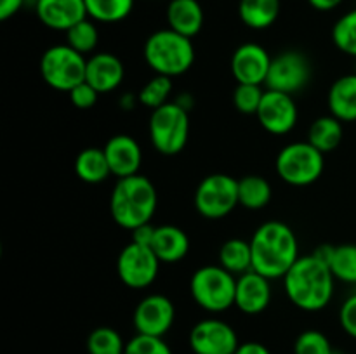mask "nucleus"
I'll use <instances>...</instances> for the list:
<instances>
[{
  "label": "nucleus",
  "mask_w": 356,
  "mask_h": 354,
  "mask_svg": "<svg viewBox=\"0 0 356 354\" xmlns=\"http://www.w3.org/2000/svg\"><path fill=\"white\" fill-rule=\"evenodd\" d=\"M271 201V186L264 177L250 174L238 179V203L247 210H261Z\"/></svg>",
  "instance_id": "bb28decb"
},
{
  "label": "nucleus",
  "mask_w": 356,
  "mask_h": 354,
  "mask_svg": "<svg viewBox=\"0 0 356 354\" xmlns=\"http://www.w3.org/2000/svg\"><path fill=\"white\" fill-rule=\"evenodd\" d=\"M190 294L207 312H222L235 305L236 276L219 264L198 267L190 280Z\"/></svg>",
  "instance_id": "423d86ee"
},
{
  "label": "nucleus",
  "mask_w": 356,
  "mask_h": 354,
  "mask_svg": "<svg viewBox=\"0 0 356 354\" xmlns=\"http://www.w3.org/2000/svg\"><path fill=\"white\" fill-rule=\"evenodd\" d=\"M188 342L195 354H235L240 346L233 326L218 318L198 321L191 328Z\"/></svg>",
  "instance_id": "f8f14e48"
},
{
  "label": "nucleus",
  "mask_w": 356,
  "mask_h": 354,
  "mask_svg": "<svg viewBox=\"0 0 356 354\" xmlns=\"http://www.w3.org/2000/svg\"><path fill=\"white\" fill-rule=\"evenodd\" d=\"M86 9L96 23H118L132 12L134 0H86Z\"/></svg>",
  "instance_id": "cd10ccee"
},
{
  "label": "nucleus",
  "mask_w": 356,
  "mask_h": 354,
  "mask_svg": "<svg viewBox=\"0 0 356 354\" xmlns=\"http://www.w3.org/2000/svg\"><path fill=\"white\" fill-rule=\"evenodd\" d=\"M334 278L329 264L315 253L301 255L284 276L289 301L302 311H322L334 297Z\"/></svg>",
  "instance_id": "f257e3e1"
},
{
  "label": "nucleus",
  "mask_w": 356,
  "mask_h": 354,
  "mask_svg": "<svg viewBox=\"0 0 356 354\" xmlns=\"http://www.w3.org/2000/svg\"><path fill=\"white\" fill-rule=\"evenodd\" d=\"M155 228H156V226H152V222H149V224H145V226H139L138 229L131 231L132 233V242L149 246V245H152L153 235H155Z\"/></svg>",
  "instance_id": "58836bf2"
},
{
  "label": "nucleus",
  "mask_w": 356,
  "mask_h": 354,
  "mask_svg": "<svg viewBox=\"0 0 356 354\" xmlns=\"http://www.w3.org/2000/svg\"><path fill=\"white\" fill-rule=\"evenodd\" d=\"M332 42L341 52L356 58V9L343 14L332 28Z\"/></svg>",
  "instance_id": "473e14b6"
},
{
  "label": "nucleus",
  "mask_w": 356,
  "mask_h": 354,
  "mask_svg": "<svg viewBox=\"0 0 356 354\" xmlns=\"http://www.w3.org/2000/svg\"><path fill=\"white\" fill-rule=\"evenodd\" d=\"M343 134V121L337 120L332 115H325V117L316 118V120L309 125L308 142L325 155V153L334 151V149L341 144Z\"/></svg>",
  "instance_id": "393cba45"
},
{
  "label": "nucleus",
  "mask_w": 356,
  "mask_h": 354,
  "mask_svg": "<svg viewBox=\"0 0 356 354\" xmlns=\"http://www.w3.org/2000/svg\"><path fill=\"white\" fill-rule=\"evenodd\" d=\"M271 280L256 271L236 276L235 305L245 314H259L271 302Z\"/></svg>",
  "instance_id": "a211bd4d"
},
{
  "label": "nucleus",
  "mask_w": 356,
  "mask_h": 354,
  "mask_svg": "<svg viewBox=\"0 0 356 354\" xmlns=\"http://www.w3.org/2000/svg\"><path fill=\"white\" fill-rule=\"evenodd\" d=\"M280 0H240V21L250 30H266L280 16Z\"/></svg>",
  "instance_id": "5701e85b"
},
{
  "label": "nucleus",
  "mask_w": 356,
  "mask_h": 354,
  "mask_svg": "<svg viewBox=\"0 0 356 354\" xmlns=\"http://www.w3.org/2000/svg\"><path fill=\"white\" fill-rule=\"evenodd\" d=\"M343 2L344 0H308L309 6H312L313 9L320 10V12H329V10H334Z\"/></svg>",
  "instance_id": "79ce46f5"
},
{
  "label": "nucleus",
  "mask_w": 356,
  "mask_h": 354,
  "mask_svg": "<svg viewBox=\"0 0 356 354\" xmlns=\"http://www.w3.org/2000/svg\"><path fill=\"white\" fill-rule=\"evenodd\" d=\"M339 323L348 335L356 339V294L350 295L341 305Z\"/></svg>",
  "instance_id": "4c0bfd02"
},
{
  "label": "nucleus",
  "mask_w": 356,
  "mask_h": 354,
  "mask_svg": "<svg viewBox=\"0 0 356 354\" xmlns=\"http://www.w3.org/2000/svg\"><path fill=\"white\" fill-rule=\"evenodd\" d=\"M167 24L170 30L193 38L204 26V9L198 0H170L167 3Z\"/></svg>",
  "instance_id": "412c9836"
},
{
  "label": "nucleus",
  "mask_w": 356,
  "mask_h": 354,
  "mask_svg": "<svg viewBox=\"0 0 356 354\" xmlns=\"http://www.w3.org/2000/svg\"><path fill=\"white\" fill-rule=\"evenodd\" d=\"M124 354H172V351H170V347L165 344L163 337L136 333V335L125 344Z\"/></svg>",
  "instance_id": "c9c22d12"
},
{
  "label": "nucleus",
  "mask_w": 356,
  "mask_h": 354,
  "mask_svg": "<svg viewBox=\"0 0 356 354\" xmlns=\"http://www.w3.org/2000/svg\"><path fill=\"white\" fill-rule=\"evenodd\" d=\"M238 203V180L228 174H211L195 189V208L211 221L232 214Z\"/></svg>",
  "instance_id": "1a4fd4ad"
},
{
  "label": "nucleus",
  "mask_w": 356,
  "mask_h": 354,
  "mask_svg": "<svg viewBox=\"0 0 356 354\" xmlns=\"http://www.w3.org/2000/svg\"><path fill=\"white\" fill-rule=\"evenodd\" d=\"M160 264L152 246L131 242L118 253L117 274L125 287L141 290L156 280Z\"/></svg>",
  "instance_id": "9d476101"
},
{
  "label": "nucleus",
  "mask_w": 356,
  "mask_h": 354,
  "mask_svg": "<svg viewBox=\"0 0 356 354\" xmlns=\"http://www.w3.org/2000/svg\"><path fill=\"white\" fill-rule=\"evenodd\" d=\"M75 174L87 184H99L111 176L103 148H86L76 155Z\"/></svg>",
  "instance_id": "b1692460"
},
{
  "label": "nucleus",
  "mask_w": 356,
  "mask_h": 354,
  "mask_svg": "<svg viewBox=\"0 0 356 354\" xmlns=\"http://www.w3.org/2000/svg\"><path fill=\"white\" fill-rule=\"evenodd\" d=\"M176 307L172 301L162 294L146 295L134 309L132 323L138 333L163 337L174 325Z\"/></svg>",
  "instance_id": "4468645a"
},
{
  "label": "nucleus",
  "mask_w": 356,
  "mask_h": 354,
  "mask_svg": "<svg viewBox=\"0 0 356 354\" xmlns=\"http://www.w3.org/2000/svg\"><path fill=\"white\" fill-rule=\"evenodd\" d=\"M235 354H271L264 344L261 342H243L236 347Z\"/></svg>",
  "instance_id": "a19ab883"
},
{
  "label": "nucleus",
  "mask_w": 356,
  "mask_h": 354,
  "mask_svg": "<svg viewBox=\"0 0 356 354\" xmlns=\"http://www.w3.org/2000/svg\"><path fill=\"white\" fill-rule=\"evenodd\" d=\"M65 35L66 44L83 56L92 54L99 44V30H97L96 21L90 19V17H86V19L73 24L68 31H65Z\"/></svg>",
  "instance_id": "c85d7f7f"
},
{
  "label": "nucleus",
  "mask_w": 356,
  "mask_h": 354,
  "mask_svg": "<svg viewBox=\"0 0 356 354\" xmlns=\"http://www.w3.org/2000/svg\"><path fill=\"white\" fill-rule=\"evenodd\" d=\"M325 160L308 141H296L284 146L277 155L275 169L278 177L291 186H309L322 177Z\"/></svg>",
  "instance_id": "0eeeda50"
},
{
  "label": "nucleus",
  "mask_w": 356,
  "mask_h": 354,
  "mask_svg": "<svg viewBox=\"0 0 356 354\" xmlns=\"http://www.w3.org/2000/svg\"><path fill=\"white\" fill-rule=\"evenodd\" d=\"M156 207L159 194L148 177L136 174L117 179L110 196V214L120 228L134 231L139 226L149 224Z\"/></svg>",
  "instance_id": "7ed1b4c3"
},
{
  "label": "nucleus",
  "mask_w": 356,
  "mask_h": 354,
  "mask_svg": "<svg viewBox=\"0 0 356 354\" xmlns=\"http://www.w3.org/2000/svg\"><path fill=\"white\" fill-rule=\"evenodd\" d=\"M312 78V66L308 58L298 51H285L271 59L266 78V89L285 94H296L308 85Z\"/></svg>",
  "instance_id": "9b49d317"
},
{
  "label": "nucleus",
  "mask_w": 356,
  "mask_h": 354,
  "mask_svg": "<svg viewBox=\"0 0 356 354\" xmlns=\"http://www.w3.org/2000/svg\"><path fill=\"white\" fill-rule=\"evenodd\" d=\"M35 14L44 26L56 31H68L89 17L86 0H35Z\"/></svg>",
  "instance_id": "f3484780"
},
{
  "label": "nucleus",
  "mask_w": 356,
  "mask_h": 354,
  "mask_svg": "<svg viewBox=\"0 0 356 354\" xmlns=\"http://www.w3.org/2000/svg\"><path fill=\"white\" fill-rule=\"evenodd\" d=\"M263 96L264 90L261 89V85L236 83L235 90H233V106L243 115H256Z\"/></svg>",
  "instance_id": "72a5a7b5"
},
{
  "label": "nucleus",
  "mask_w": 356,
  "mask_h": 354,
  "mask_svg": "<svg viewBox=\"0 0 356 354\" xmlns=\"http://www.w3.org/2000/svg\"><path fill=\"white\" fill-rule=\"evenodd\" d=\"M252 271L268 280H284L287 271L299 259L296 233L282 221H268L256 229L250 238Z\"/></svg>",
  "instance_id": "f03ea898"
},
{
  "label": "nucleus",
  "mask_w": 356,
  "mask_h": 354,
  "mask_svg": "<svg viewBox=\"0 0 356 354\" xmlns=\"http://www.w3.org/2000/svg\"><path fill=\"white\" fill-rule=\"evenodd\" d=\"M327 106L341 121H356V73L343 75L330 85Z\"/></svg>",
  "instance_id": "4be33fe9"
},
{
  "label": "nucleus",
  "mask_w": 356,
  "mask_h": 354,
  "mask_svg": "<svg viewBox=\"0 0 356 354\" xmlns=\"http://www.w3.org/2000/svg\"><path fill=\"white\" fill-rule=\"evenodd\" d=\"M327 264L336 280L356 285V243L334 246Z\"/></svg>",
  "instance_id": "c756f323"
},
{
  "label": "nucleus",
  "mask_w": 356,
  "mask_h": 354,
  "mask_svg": "<svg viewBox=\"0 0 356 354\" xmlns=\"http://www.w3.org/2000/svg\"><path fill=\"white\" fill-rule=\"evenodd\" d=\"M256 117L266 132L273 135H285L298 124V104L291 94L266 89Z\"/></svg>",
  "instance_id": "ddd939ff"
},
{
  "label": "nucleus",
  "mask_w": 356,
  "mask_h": 354,
  "mask_svg": "<svg viewBox=\"0 0 356 354\" xmlns=\"http://www.w3.org/2000/svg\"><path fill=\"white\" fill-rule=\"evenodd\" d=\"M87 58L68 44L49 47L40 58V75L49 87L70 92L73 87L86 82Z\"/></svg>",
  "instance_id": "6e6552de"
},
{
  "label": "nucleus",
  "mask_w": 356,
  "mask_h": 354,
  "mask_svg": "<svg viewBox=\"0 0 356 354\" xmlns=\"http://www.w3.org/2000/svg\"><path fill=\"white\" fill-rule=\"evenodd\" d=\"M103 149L108 165H110L111 176L122 179V177H131L139 174L143 163V149L134 137L127 134H117L108 139Z\"/></svg>",
  "instance_id": "dca6fc26"
},
{
  "label": "nucleus",
  "mask_w": 356,
  "mask_h": 354,
  "mask_svg": "<svg viewBox=\"0 0 356 354\" xmlns=\"http://www.w3.org/2000/svg\"><path fill=\"white\" fill-rule=\"evenodd\" d=\"M219 266L225 267L235 276L252 271V248L250 242L240 238H232L225 242L219 248Z\"/></svg>",
  "instance_id": "a878e982"
},
{
  "label": "nucleus",
  "mask_w": 356,
  "mask_h": 354,
  "mask_svg": "<svg viewBox=\"0 0 356 354\" xmlns=\"http://www.w3.org/2000/svg\"><path fill=\"white\" fill-rule=\"evenodd\" d=\"M172 78L165 75H155L143 85L139 90L138 101L145 108L149 110H156V108L163 106L169 103V97L172 94Z\"/></svg>",
  "instance_id": "7c9ffc66"
},
{
  "label": "nucleus",
  "mask_w": 356,
  "mask_h": 354,
  "mask_svg": "<svg viewBox=\"0 0 356 354\" xmlns=\"http://www.w3.org/2000/svg\"><path fill=\"white\" fill-rule=\"evenodd\" d=\"M125 344L120 333L111 326H99L87 337L89 354H124Z\"/></svg>",
  "instance_id": "2f4dec72"
},
{
  "label": "nucleus",
  "mask_w": 356,
  "mask_h": 354,
  "mask_svg": "<svg viewBox=\"0 0 356 354\" xmlns=\"http://www.w3.org/2000/svg\"><path fill=\"white\" fill-rule=\"evenodd\" d=\"M68 94L72 104L79 108V110H90V108L96 106L97 97H99V92L87 82H82L76 87H73Z\"/></svg>",
  "instance_id": "e433bc0d"
},
{
  "label": "nucleus",
  "mask_w": 356,
  "mask_h": 354,
  "mask_svg": "<svg viewBox=\"0 0 356 354\" xmlns=\"http://www.w3.org/2000/svg\"><path fill=\"white\" fill-rule=\"evenodd\" d=\"M334 354H339V353H336V351H334Z\"/></svg>",
  "instance_id": "37998d69"
},
{
  "label": "nucleus",
  "mask_w": 356,
  "mask_h": 354,
  "mask_svg": "<svg viewBox=\"0 0 356 354\" xmlns=\"http://www.w3.org/2000/svg\"><path fill=\"white\" fill-rule=\"evenodd\" d=\"M294 354H334V349L322 332L306 330L296 339Z\"/></svg>",
  "instance_id": "f704fd0d"
},
{
  "label": "nucleus",
  "mask_w": 356,
  "mask_h": 354,
  "mask_svg": "<svg viewBox=\"0 0 356 354\" xmlns=\"http://www.w3.org/2000/svg\"><path fill=\"white\" fill-rule=\"evenodd\" d=\"M152 250L163 264H176L188 255L190 238L181 228L172 224L156 226L152 239Z\"/></svg>",
  "instance_id": "aec40b11"
},
{
  "label": "nucleus",
  "mask_w": 356,
  "mask_h": 354,
  "mask_svg": "<svg viewBox=\"0 0 356 354\" xmlns=\"http://www.w3.org/2000/svg\"><path fill=\"white\" fill-rule=\"evenodd\" d=\"M143 56L155 75H165L174 78L193 66L195 62V45L191 38L163 28L156 30L146 38Z\"/></svg>",
  "instance_id": "20e7f679"
},
{
  "label": "nucleus",
  "mask_w": 356,
  "mask_h": 354,
  "mask_svg": "<svg viewBox=\"0 0 356 354\" xmlns=\"http://www.w3.org/2000/svg\"><path fill=\"white\" fill-rule=\"evenodd\" d=\"M124 62L111 52H97L87 59L86 82L99 94L111 92L124 82Z\"/></svg>",
  "instance_id": "6ab92c4d"
},
{
  "label": "nucleus",
  "mask_w": 356,
  "mask_h": 354,
  "mask_svg": "<svg viewBox=\"0 0 356 354\" xmlns=\"http://www.w3.org/2000/svg\"><path fill=\"white\" fill-rule=\"evenodd\" d=\"M149 141L165 156L181 153L190 137V115L181 103H167L149 115Z\"/></svg>",
  "instance_id": "39448f33"
},
{
  "label": "nucleus",
  "mask_w": 356,
  "mask_h": 354,
  "mask_svg": "<svg viewBox=\"0 0 356 354\" xmlns=\"http://www.w3.org/2000/svg\"><path fill=\"white\" fill-rule=\"evenodd\" d=\"M24 0H0V19L7 21L16 16L23 7Z\"/></svg>",
  "instance_id": "ea45409f"
},
{
  "label": "nucleus",
  "mask_w": 356,
  "mask_h": 354,
  "mask_svg": "<svg viewBox=\"0 0 356 354\" xmlns=\"http://www.w3.org/2000/svg\"><path fill=\"white\" fill-rule=\"evenodd\" d=\"M271 56L266 49L254 42H247L235 49L229 61L233 78L236 83H250V85H264L268 71L271 66Z\"/></svg>",
  "instance_id": "2eb2a0df"
}]
</instances>
